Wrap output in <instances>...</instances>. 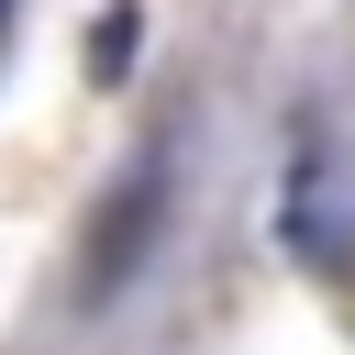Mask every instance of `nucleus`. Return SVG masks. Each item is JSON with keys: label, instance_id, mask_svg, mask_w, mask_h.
Listing matches in <instances>:
<instances>
[{"label": "nucleus", "instance_id": "f257e3e1", "mask_svg": "<svg viewBox=\"0 0 355 355\" xmlns=\"http://www.w3.org/2000/svg\"><path fill=\"white\" fill-rule=\"evenodd\" d=\"M155 211H166V166L144 155V166H133V189L111 200V222H89V300H111V288L133 277V255H144Z\"/></svg>", "mask_w": 355, "mask_h": 355}, {"label": "nucleus", "instance_id": "f03ea898", "mask_svg": "<svg viewBox=\"0 0 355 355\" xmlns=\"http://www.w3.org/2000/svg\"><path fill=\"white\" fill-rule=\"evenodd\" d=\"M122 55H133V11H111V22L89 33V67H100V78H122Z\"/></svg>", "mask_w": 355, "mask_h": 355}]
</instances>
